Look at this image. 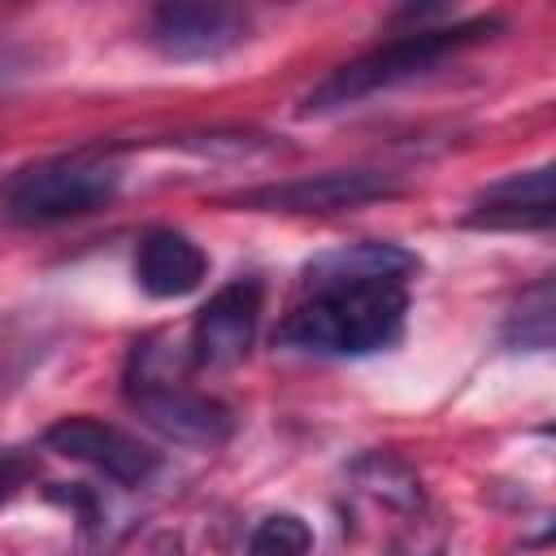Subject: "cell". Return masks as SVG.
Returning a JSON list of instances; mask_svg holds the SVG:
<instances>
[{
    "label": "cell",
    "instance_id": "8",
    "mask_svg": "<svg viewBox=\"0 0 556 556\" xmlns=\"http://www.w3.org/2000/svg\"><path fill=\"white\" fill-rule=\"evenodd\" d=\"M261 300L265 287L261 278H235L222 291L208 295V304H200L195 321H191V365L200 369H226L235 361L248 356L256 326H261Z\"/></svg>",
    "mask_w": 556,
    "mask_h": 556
},
{
    "label": "cell",
    "instance_id": "11",
    "mask_svg": "<svg viewBox=\"0 0 556 556\" xmlns=\"http://www.w3.org/2000/svg\"><path fill=\"white\" fill-rule=\"evenodd\" d=\"M552 278H539L530 291H521L517 308L504 321V343L508 348H526V352H547L552 348Z\"/></svg>",
    "mask_w": 556,
    "mask_h": 556
},
{
    "label": "cell",
    "instance_id": "3",
    "mask_svg": "<svg viewBox=\"0 0 556 556\" xmlns=\"http://www.w3.org/2000/svg\"><path fill=\"white\" fill-rule=\"evenodd\" d=\"M122 174L96 152L43 156L0 182V217L13 226H56L113 204Z\"/></svg>",
    "mask_w": 556,
    "mask_h": 556
},
{
    "label": "cell",
    "instance_id": "14",
    "mask_svg": "<svg viewBox=\"0 0 556 556\" xmlns=\"http://www.w3.org/2000/svg\"><path fill=\"white\" fill-rule=\"evenodd\" d=\"M387 556H447V534H443V526L417 517V521L387 547Z\"/></svg>",
    "mask_w": 556,
    "mask_h": 556
},
{
    "label": "cell",
    "instance_id": "6",
    "mask_svg": "<svg viewBox=\"0 0 556 556\" xmlns=\"http://www.w3.org/2000/svg\"><path fill=\"white\" fill-rule=\"evenodd\" d=\"M43 447L65 456V460L91 465L96 473H104L117 486H143L161 465V456L148 443H139L130 430H122L113 421H100L91 413L56 417L43 430Z\"/></svg>",
    "mask_w": 556,
    "mask_h": 556
},
{
    "label": "cell",
    "instance_id": "13",
    "mask_svg": "<svg viewBox=\"0 0 556 556\" xmlns=\"http://www.w3.org/2000/svg\"><path fill=\"white\" fill-rule=\"evenodd\" d=\"M313 526L300 513H269L248 534V556H308Z\"/></svg>",
    "mask_w": 556,
    "mask_h": 556
},
{
    "label": "cell",
    "instance_id": "12",
    "mask_svg": "<svg viewBox=\"0 0 556 556\" xmlns=\"http://www.w3.org/2000/svg\"><path fill=\"white\" fill-rule=\"evenodd\" d=\"M356 482H361L369 495H378V500H387V504H395V508H404V513H421L417 473H413L404 460H395V456H365V460L356 465Z\"/></svg>",
    "mask_w": 556,
    "mask_h": 556
},
{
    "label": "cell",
    "instance_id": "10",
    "mask_svg": "<svg viewBox=\"0 0 556 556\" xmlns=\"http://www.w3.org/2000/svg\"><path fill=\"white\" fill-rule=\"evenodd\" d=\"M208 278V252L174 226H152L135 243V282L152 300H178L191 295Z\"/></svg>",
    "mask_w": 556,
    "mask_h": 556
},
{
    "label": "cell",
    "instance_id": "5",
    "mask_svg": "<svg viewBox=\"0 0 556 556\" xmlns=\"http://www.w3.org/2000/svg\"><path fill=\"white\" fill-rule=\"evenodd\" d=\"M395 191H400L395 174H382V169H326V174L248 187L226 200L239 208H256V213H343V208L387 200Z\"/></svg>",
    "mask_w": 556,
    "mask_h": 556
},
{
    "label": "cell",
    "instance_id": "7",
    "mask_svg": "<svg viewBox=\"0 0 556 556\" xmlns=\"http://www.w3.org/2000/svg\"><path fill=\"white\" fill-rule=\"evenodd\" d=\"M143 30L169 61H217L248 39V13L230 4H156Z\"/></svg>",
    "mask_w": 556,
    "mask_h": 556
},
{
    "label": "cell",
    "instance_id": "2",
    "mask_svg": "<svg viewBox=\"0 0 556 556\" xmlns=\"http://www.w3.org/2000/svg\"><path fill=\"white\" fill-rule=\"evenodd\" d=\"M491 30H500L495 17H469V22H456V26H417L400 39H387L352 61H343L339 70H330L300 104V113H334V109H348L365 96H378L387 87H400L408 78H421L430 74L434 65H443L447 56L491 39Z\"/></svg>",
    "mask_w": 556,
    "mask_h": 556
},
{
    "label": "cell",
    "instance_id": "9",
    "mask_svg": "<svg viewBox=\"0 0 556 556\" xmlns=\"http://www.w3.org/2000/svg\"><path fill=\"white\" fill-rule=\"evenodd\" d=\"M552 165L517 169L482 187L465 213L473 230H547L552 226Z\"/></svg>",
    "mask_w": 556,
    "mask_h": 556
},
{
    "label": "cell",
    "instance_id": "1",
    "mask_svg": "<svg viewBox=\"0 0 556 556\" xmlns=\"http://www.w3.org/2000/svg\"><path fill=\"white\" fill-rule=\"evenodd\" d=\"M421 261L387 239H361L313 256L300 295L278 326V348L304 356H374L400 343L408 282Z\"/></svg>",
    "mask_w": 556,
    "mask_h": 556
},
{
    "label": "cell",
    "instance_id": "4",
    "mask_svg": "<svg viewBox=\"0 0 556 556\" xmlns=\"http://www.w3.org/2000/svg\"><path fill=\"white\" fill-rule=\"evenodd\" d=\"M126 400L152 430H161L165 439L187 443V447H217L235 430V413L222 400L178 387L148 365H139V374L126 378Z\"/></svg>",
    "mask_w": 556,
    "mask_h": 556
}]
</instances>
